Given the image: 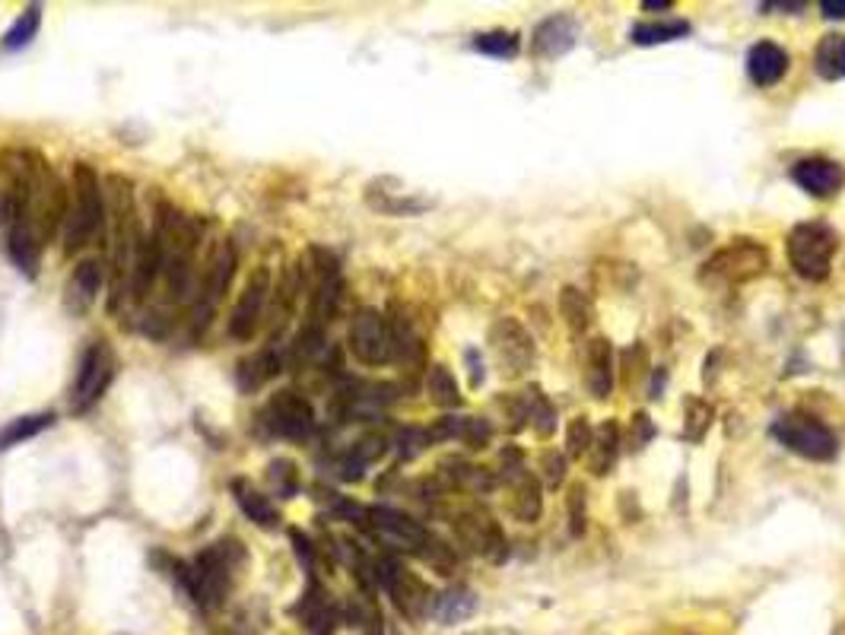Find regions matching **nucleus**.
Here are the masks:
<instances>
[{
	"label": "nucleus",
	"mask_w": 845,
	"mask_h": 635,
	"mask_svg": "<svg viewBox=\"0 0 845 635\" xmlns=\"http://www.w3.org/2000/svg\"><path fill=\"white\" fill-rule=\"evenodd\" d=\"M471 635H521V633H509V630H480V633Z\"/></svg>",
	"instance_id": "8fccbe9b"
},
{
	"label": "nucleus",
	"mask_w": 845,
	"mask_h": 635,
	"mask_svg": "<svg viewBox=\"0 0 845 635\" xmlns=\"http://www.w3.org/2000/svg\"><path fill=\"white\" fill-rule=\"evenodd\" d=\"M531 426H534V432L541 436V439H551L553 429H556V411H553V404L544 398V391H531Z\"/></svg>",
	"instance_id": "c9c22d12"
},
{
	"label": "nucleus",
	"mask_w": 845,
	"mask_h": 635,
	"mask_svg": "<svg viewBox=\"0 0 845 635\" xmlns=\"http://www.w3.org/2000/svg\"><path fill=\"white\" fill-rule=\"evenodd\" d=\"M474 48L480 54H490V58H515L518 54V36L506 33V29H493V33H483V36L474 38Z\"/></svg>",
	"instance_id": "72a5a7b5"
},
{
	"label": "nucleus",
	"mask_w": 845,
	"mask_h": 635,
	"mask_svg": "<svg viewBox=\"0 0 845 635\" xmlns=\"http://www.w3.org/2000/svg\"><path fill=\"white\" fill-rule=\"evenodd\" d=\"M106 223H109V204H106L102 182L93 166L76 162L74 197L68 207V220H64V252L68 255L83 252L89 242H96V235H102Z\"/></svg>",
	"instance_id": "f03ea898"
},
{
	"label": "nucleus",
	"mask_w": 845,
	"mask_h": 635,
	"mask_svg": "<svg viewBox=\"0 0 845 635\" xmlns=\"http://www.w3.org/2000/svg\"><path fill=\"white\" fill-rule=\"evenodd\" d=\"M772 436L785 445L788 451L808 457V461H833L836 451H840V442L836 436L808 413H785L775 419L772 426Z\"/></svg>",
	"instance_id": "9d476101"
},
{
	"label": "nucleus",
	"mask_w": 845,
	"mask_h": 635,
	"mask_svg": "<svg viewBox=\"0 0 845 635\" xmlns=\"http://www.w3.org/2000/svg\"><path fill=\"white\" fill-rule=\"evenodd\" d=\"M363 527L369 537L385 547L388 553H417L426 547L430 540V530L420 522H413L410 515L398 512V509H385V505H375V509H366L363 512V522L357 524Z\"/></svg>",
	"instance_id": "0eeeda50"
},
{
	"label": "nucleus",
	"mask_w": 845,
	"mask_h": 635,
	"mask_svg": "<svg viewBox=\"0 0 845 635\" xmlns=\"http://www.w3.org/2000/svg\"><path fill=\"white\" fill-rule=\"evenodd\" d=\"M41 239L38 232L29 225L26 217L13 220L7 225V252H10V261L16 264L26 277H36L38 264H41Z\"/></svg>",
	"instance_id": "aec40b11"
},
{
	"label": "nucleus",
	"mask_w": 845,
	"mask_h": 635,
	"mask_svg": "<svg viewBox=\"0 0 845 635\" xmlns=\"http://www.w3.org/2000/svg\"><path fill=\"white\" fill-rule=\"evenodd\" d=\"M261 426L277 436V439H293V442H302L315 432V411L312 404L295 394V391H277L264 411H261Z\"/></svg>",
	"instance_id": "9b49d317"
},
{
	"label": "nucleus",
	"mask_w": 845,
	"mask_h": 635,
	"mask_svg": "<svg viewBox=\"0 0 845 635\" xmlns=\"http://www.w3.org/2000/svg\"><path fill=\"white\" fill-rule=\"evenodd\" d=\"M591 439H594V429L586 416H576L566 429V454L569 457H586L591 449Z\"/></svg>",
	"instance_id": "4c0bfd02"
},
{
	"label": "nucleus",
	"mask_w": 845,
	"mask_h": 635,
	"mask_svg": "<svg viewBox=\"0 0 845 635\" xmlns=\"http://www.w3.org/2000/svg\"><path fill=\"white\" fill-rule=\"evenodd\" d=\"M813 68L823 80H845V36L830 33L813 48Z\"/></svg>",
	"instance_id": "c85d7f7f"
},
{
	"label": "nucleus",
	"mask_w": 845,
	"mask_h": 635,
	"mask_svg": "<svg viewBox=\"0 0 845 635\" xmlns=\"http://www.w3.org/2000/svg\"><path fill=\"white\" fill-rule=\"evenodd\" d=\"M290 537H293L295 557H299V562H302V565L312 572V562H315V547H312V540H309L305 534H299V530H293Z\"/></svg>",
	"instance_id": "c03bdc74"
},
{
	"label": "nucleus",
	"mask_w": 845,
	"mask_h": 635,
	"mask_svg": "<svg viewBox=\"0 0 845 635\" xmlns=\"http://www.w3.org/2000/svg\"><path fill=\"white\" fill-rule=\"evenodd\" d=\"M451 527H455V537L464 550L486 557V560H503L506 557V534L486 509L471 505V509L458 512Z\"/></svg>",
	"instance_id": "ddd939ff"
},
{
	"label": "nucleus",
	"mask_w": 845,
	"mask_h": 635,
	"mask_svg": "<svg viewBox=\"0 0 845 635\" xmlns=\"http://www.w3.org/2000/svg\"><path fill=\"white\" fill-rule=\"evenodd\" d=\"M690 36V23L687 20H667V23H639L632 29V41L636 45H662V41H674V38Z\"/></svg>",
	"instance_id": "2f4dec72"
},
{
	"label": "nucleus",
	"mask_w": 845,
	"mask_h": 635,
	"mask_svg": "<svg viewBox=\"0 0 845 635\" xmlns=\"http://www.w3.org/2000/svg\"><path fill=\"white\" fill-rule=\"evenodd\" d=\"M426 445H433V436H430L426 429H405V432L398 436V454H401L405 461L417 457Z\"/></svg>",
	"instance_id": "ea45409f"
},
{
	"label": "nucleus",
	"mask_w": 845,
	"mask_h": 635,
	"mask_svg": "<svg viewBox=\"0 0 845 635\" xmlns=\"http://www.w3.org/2000/svg\"><path fill=\"white\" fill-rule=\"evenodd\" d=\"M763 10H805V3L801 0L798 3H775L772 0V3H763Z\"/></svg>",
	"instance_id": "de8ad7c7"
},
{
	"label": "nucleus",
	"mask_w": 845,
	"mask_h": 635,
	"mask_svg": "<svg viewBox=\"0 0 845 635\" xmlns=\"http://www.w3.org/2000/svg\"><path fill=\"white\" fill-rule=\"evenodd\" d=\"M792 182L805 187L810 197H833L845 187V166L823 156H810L792 166Z\"/></svg>",
	"instance_id": "dca6fc26"
},
{
	"label": "nucleus",
	"mask_w": 845,
	"mask_h": 635,
	"mask_svg": "<svg viewBox=\"0 0 845 635\" xmlns=\"http://www.w3.org/2000/svg\"><path fill=\"white\" fill-rule=\"evenodd\" d=\"M785 248H788V264L795 267V273L810 283H820L833 270L840 239L826 223H798L788 232Z\"/></svg>",
	"instance_id": "20e7f679"
},
{
	"label": "nucleus",
	"mask_w": 845,
	"mask_h": 635,
	"mask_svg": "<svg viewBox=\"0 0 845 635\" xmlns=\"http://www.w3.org/2000/svg\"><path fill=\"white\" fill-rule=\"evenodd\" d=\"M102 277H106V267L99 264V258H83L76 264L71 280H68V308L74 315H83L86 308H93V302L99 300Z\"/></svg>",
	"instance_id": "6ab92c4d"
},
{
	"label": "nucleus",
	"mask_w": 845,
	"mask_h": 635,
	"mask_svg": "<svg viewBox=\"0 0 845 635\" xmlns=\"http://www.w3.org/2000/svg\"><path fill=\"white\" fill-rule=\"evenodd\" d=\"M468 363H471V384H480L483 381V366H480V356L474 350H468Z\"/></svg>",
	"instance_id": "49530a36"
},
{
	"label": "nucleus",
	"mask_w": 845,
	"mask_h": 635,
	"mask_svg": "<svg viewBox=\"0 0 845 635\" xmlns=\"http://www.w3.org/2000/svg\"><path fill=\"white\" fill-rule=\"evenodd\" d=\"M51 423H55V413H26V416L10 419L0 429V451H10L16 449V445H23V442H29V439H36Z\"/></svg>",
	"instance_id": "bb28decb"
},
{
	"label": "nucleus",
	"mask_w": 845,
	"mask_h": 635,
	"mask_svg": "<svg viewBox=\"0 0 845 635\" xmlns=\"http://www.w3.org/2000/svg\"><path fill=\"white\" fill-rule=\"evenodd\" d=\"M38 26H41V7H26L20 16H16V23L7 29V36H3V51H20V48H26L33 38L38 36Z\"/></svg>",
	"instance_id": "7c9ffc66"
},
{
	"label": "nucleus",
	"mask_w": 845,
	"mask_h": 635,
	"mask_svg": "<svg viewBox=\"0 0 845 635\" xmlns=\"http://www.w3.org/2000/svg\"><path fill=\"white\" fill-rule=\"evenodd\" d=\"M270 293H274V286H270V270H267V267H257L255 273L249 277V283H245L239 302L232 305V315H229V325H226V331H229L232 340L245 343V340H252V337L257 334Z\"/></svg>",
	"instance_id": "4468645a"
},
{
	"label": "nucleus",
	"mask_w": 845,
	"mask_h": 635,
	"mask_svg": "<svg viewBox=\"0 0 845 635\" xmlns=\"http://www.w3.org/2000/svg\"><path fill=\"white\" fill-rule=\"evenodd\" d=\"M652 436H655V426H652V419H649L645 413H636V416H632V432H629V442H632L636 449H642L645 442H652Z\"/></svg>",
	"instance_id": "37998d69"
},
{
	"label": "nucleus",
	"mask_w": 845,
	"mask_h": 635,
	"mask_svg": "<svg viewBox=\"0 0 845 635\" xmlns=\"http://www.w3.org/2000/svg\"><path fill=\"white\" fill-rule=\"evenodd\" d=\"M614 346L604 337L589 340V353H586V388L597 401H607L614 391Z\"/></svg>",
	"instance_id": "a211bd4d"
},
{
	"label": "nucleus",
	"mask_w": 845,
	"mask_h": 635,
	"mask_svg": "<svg viewBox=\"0 0 845 635\" xmlns=\"http://www.w3.org/2000/svg\"><path fill=\"white\" fill-rule=\"evenodd\" d=\"M232 496H236V502H239L242 515H245L249 522H255L257 527L274 530V527L280 524V515H277V509L270 505V499H267L264 492H257L252 484H245V480H232Z\"/></svg>",
	"instance_id": "393cba45"
},
{
	"label": "nucleus",
	"mask_w": 845,
	"mask_h": 635,
	"mask_svg": "<svg viewBox=\"0 0 845 635\" xmlns=\"http://www.w3.org/2000/svg\"><path fill=\"white\" fill-rule=\"evenodd\" d=\"M684 411H687V439H697L699 442L705 436L709 423H712V407L705 401H699V398H690L684 404Z\"/></svg>",
	"instance_id": "58836bf2"
},
{
	"label": "nucleus",
	"mask_w": 845,
	"mask_h": 635,
	"mask_svg": "<svg viewBox=\"0 0 845 635\" xmlns=\"http://www.w3.org/2000/svg\"><path fill=\"white\" fill-rule=\"evenodd\" d=\"M274 343H277V340H270L252 359L239 363V388H242V391H257V388H264L270 378L280 375V369H283V356L277 353Z\"/></svg>",
	"instance_id": "b1692460"
},
{
	"label": "nucleus",
	"mask_w": 845,
	"mask_h": 635,
	"mask_svg": "<svg viewBox=\"0 0 845 635\" xmlns=\"http://www.w3.org/2000/svg\"><path fill=\"white\" fill-rule=\"evenodd\" d=\"M559 308H563V318L569 321V328H572L576 334H582V331L589 328L591 305H589V300H586V293H582V290H576V286H566V290H563V296H559Z\"/></svg>",
	"instance_id": "473e14b6"
},
{
	"label": "nucleus",
	"mask_w": 845,
	"mask_h": 635,
	"mask_svg": "<svg viewBox=\"0 0 845 635\" xmlns=\"http://www.w3.org/2000/svg\"><path fill=\"white\" fill-rule=\"evenodd\" d=\"M645 10H671V0H642Z\"/></svg>",
	"instance_id": "09e8293b"
},
{
	"label": "nucleus",
	"mask_w": 845,
	"mask_h": 635,
	"mask_svg": "<svg viewBox=\"0 0 845 635\" xmlns=\"http://www.w3.org/2000/svg\"><path fill=\"white\" fill-rule=\"evenodd\" d=\"M426 391H430V398H433L436 407H445V411L461 407V388H458V381H455V375H451L448 366H433V369H430V375H426Z\"/></svg>",
	"instance_id": "c756f323"
},
{
	"label": "nucleus",
	"mask_w": 845,
	"mask_h": 635,
	"mask_svg": "<svg viewBox=\"0 0 845 635\" xmlns=\"http://www.w3.org/2000/svg\"><path fill=\"white\" fill-rule=\"evenodd\" d=\"M579 41V23L566 13H556L551 20H544L534 33V51L544 58H563L566 51H572Z\"/></svg>",
	"instance_id": "412c9836"
},
{
	"label": "nucleus",
	"mask_w": 845,
	"mask_h": 635,
	"mask_svg": "<svg viewBox=\"0 0 845 635\" xmlns=\"http://www.w3.org/2000/svg\"><path fill=\"white\" fill-rule=\"evenodd\" d=\"M563 471H566V454H563V451H547V454L541 457V477L547 480L551 489L563 484Z\"/></svg>",
	"instance_id": "a19ab883"
},
{
	"label": "nucleus",
	"mask_w": 845,
	"mask_h": 635,
	"mask_svg": "<svg viewBox=\"0 0 845 635\" xmlns=\"http://www.w3.org/2000/svg\"><path fill=\"white\" fill-rule=\"evenodd\" d=\"M569 492H572V496H569V509H572V534L579 537V534L586 530V489L576 484Z\"/></svg>",
	"instance_id": "79ce46f5"
},
{
	"label": "nucleus",
	"mask_w": 845,
	"mask_h": 635,
	"mask_svg": "<svg viewBox=\"0 0 845 635\" xmlns=\"http://www.w3.org/2000/svg\"><path fill=\"white\" fill-rule=\"evenodd\" d=\"M474 610H478V595L464 585H455L442 595H433V603H430V616L442 626L464 623V620L474 616Z\"/></svg>",
	"instance_id": "5701e85b"
},
{
	"label": "nucleus",
	"mask_w": 845,
	"mask_h": 635,
	"mask_svg": "<svg viewBox=\"0 0 845 635\" xmlns=\"http://www.w3.org/2000/svg\"><path fill=\"white\" fill-rule=\"evenodd\" d=\"M770 267V255L763 245L750 242V239H737L735 245L722 248L715 258L702 264L699 270V280L705 286H737V283H747V280H757L763 270Z\"/></svg>",
	"instance_id": "423d86ee"
},
{
	"label": "nucleus",
	"mask_w": 845,
	"mask_h": 635,
	"mask_svg": "<svg viewBox=\"0 0 845 635\" xmlns=\"http://www.w3.org/2000/svg\"><path fill=\"white\" fill-rule=\"evenodd\" d=\"M232 273H236V252L229 242H217L210 258L204 261V267H197V277H194V293H191V325H194V334L204 331L210 325V315L217 312L222 293L229 290L232 283Z\"/></svg>",
	"instance_id": "39448f33"
},
{
	"label": "nucleus",
	"mask_w": 845,
	"mask_h": 635,
	"mask_svg": "<svg viewBox=\"0 0 845 635\" xmlns=\"http://www.w3.org/2000/svg\"><path fill=\"white\" fill-rule=\"evenodd\" d=\"M420 560L426 562V565H433V569H436V572H442V575H451V572H455V565H458L455 547L442 544V540H436L433 534H430L426 547L420 550Z\"/></svg>",
	"instance_id": "e433bc0d"
},
{
	"label": "nucleus",
	"mask_w": 845,
	"mask_h": 635,
	"mask_svg": "<svg viewBox=\"0 0 845 635\" xmlns=\"http://www.w3.org/2000/svg\"><path fill=\"white\" fill-rule=\"evenodd\" d=\"M617 454H620V429H617L614 419H607V423H601V429L594 432L591 449L586 457H589L591 471H594L597 477H604V474L614 467Z\"/></svg>",
	"instance_id": "a878e982"
},
{
	"label": "nucleus",
	"mask_w": 845,
	"mask_h": 635,
	"mask_svg": "<svg viewBox=\"0 0 845 635\" xmlns=\"http://www.w3.org/2000/svg\"><path fill=\"white\" fill-rule=\"evenodd\" d=\"M375 585L388 591L391 603L407 620L430 616V603H433L430 585L420 575H413L410 569H405L395 557H378L375 560Z\"/></svg>",
	"instance_id": "1a4fd4ad"
},
{
	"label": "nucleus",
	"mask_w": 845,
	"mask_h": 635,
	"mask_svg": "<svg viewBox=\"0 0 845 635\" xmlns=\"http://www.w3.org/2000/svg\"><path fill=\"white\" fill-rule=\"evenodd\" d=\"M242 547L236 540H217L210 547H204L191 565L176 562V582L188 598L197 603V610L210 613L222 607L226 595L236 585V572L242 565Z\"/></svg>",
	"instance_id": "f257e3e1"
},
{
	"label": "nucleus",
	"mask_w": 845,
	"mask_h": 635,
	"mask_svg": "<svg viewBox=\"0 0 845 635\" xmlns=\"http://www.w3.org/2000/svg\"><path fill=\"white\" fill-rule=\"evenodd\" d=\"M366 200L372 210L388 213V217H413L433 207L430 197H420L417 191H407L395 179H378L366 187Z\"/></svg>",
	"instance_id": "f3484780"
},
{
	"label": "nucleus",
	"mask_w": 845,
	"mask_h": 635,
	"mask_svg": "<svg viewBox=\"0 0 845 635\" xmlns=\"http://www.w3.org/2000/svg\"><path fill=\"white\" fill-rule=\"evenodd\" d=\"M267 480H270V486H274L283 499H293L295 489H299L295 464L293 461H287V457H277V461L267 464Z\"/></svg>",
	"instance_id": "f704fd0d"
},
{
	"label": "nucleus",
	"mask_w": 845,
	"mask_h": 635,
	"mask_svg": "<svg viewBox=\"0 0 845 635\" xmlns=\"http://www.w3.org/2000/svg\"><path fill=\"white\" fill-rule=\"evenodd\" d=\"M490 350L506 375H521L534 366V340L515 318H499L490 328Z\"/></svg>",
	"instance_id": "2eb2a0df"
},
{
	"label": "nucleus",
	"mask_w": 845,
	"mask_h": 635,
	"mask_svg": "<svg viewBox=\"0 0 845 635\" xmlns=\"http://www.w3.org/2000/svg\"><path fill=\"white\" fill-rule=\"evenodd\" d=\"M114 369H118V359H114L109 343L106 340H93L86 346V353L80 356V366H76L74 388H71V411H93L102 401V394L109 391L111 381H114Z\"/></svg>",
	"instance_id": "6e6552de"
},
{
	"label": "nucleus",
	"mask_w": 845,
	"mask_h": 635,
	"mask_svg": "<svg viewBox=\"0 0 845 635\" xmlns=\"http://www.w3.org/2000/svg\"><path fill=\"white\" fill-rule=\"evenodd\" d=\"M347 346L357 363L363 366H385L391 359V334H388V318L375 308H360L350 321L347 331Z\"/></svg>",
	"instance_id": "f8f14e48"
},
{
	"label": "nucleus",
	"mask_w": 845,
	"mask_h": 635,
	"mask_svg": "<svg viewBox=\"0 0 845 635\" xmlns=\"http://www.w3.org/2000/svg\"><path fill=\"white\" fill-rule=\"evenodd\" d=\"M325 353H328L325 328L305 325V328L293 337V343H290V366H293V369H309V366L318 363Z\"/></svg>",
	"instance_id": "cd10ccee"
},
{
	"label": "nucleus",
	"mask_w": 845,
	"mask_h": 635,
	"mask_svg": "<svg viewBox=\"0 0 845 635\" xmlns=\"http://www.w3.org/2000/svg\"><path fill=\"white\" fill-rule=\"evenodd\" d=\"M820 13L830 20H845V0H820Z\"/></svg>",
	"instance_id": "a18cd8bd"
},
{
	"label": "nucleus",
	"mask_w": 845,
	"mask_h": 635,
	"mask_svg": "<svg viewBox=\"0 0 845 635\" xmlns=\"http://www.w3.org/2000/svg\"><path fill=\"white\" fill-rule=\"evenodd\" d=\"M68 187L55 175V169L45 162V156L29 150V191H26V220L38 232L41 242H51L58 229L68 220Z\"/></svg>",
	"instance_id": "7ed1b4c3"
},
{
	"label": "nucleus",
	"mask_w": 845,
	"mask_h": 635,
	"mask_svg": "<svg viewBox=\"0 0 845 635\" xmlns=\"http://www.w3.org/2000/svg\"><path fill=\"white\" fill-rule=\"evenodd\" d=\"M788 71V54L775 41H757L747 51V74L757 86H775Z\"/></svg>",
	"instance_id": "4be33fe9"
}]
</instances>
